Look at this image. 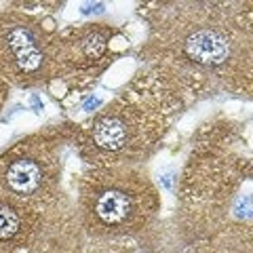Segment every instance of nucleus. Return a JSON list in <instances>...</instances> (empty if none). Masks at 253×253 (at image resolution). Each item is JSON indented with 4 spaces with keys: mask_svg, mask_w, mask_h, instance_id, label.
Segmentation results:
<instances>
[{
    "mask_svg": "<svg viewBox=\"0 0 253 253\" xmlns=\"http://www.w3.org/2000/svg\"><path fill=\"white\" fill-rule=\"evenodd\" d=\"M141 15L148 23L141 66L188 104L219 93L253 99V2H150Z\"/></svg>",
    "mask_w": 253,
    "mask_h": 253,
    "instance_id": "nucleus-1",
    "label": "nucleus"
},
{
    "mask_svg": "<svg viewBox=\"0 0 253 253\" xmlns=\"http://www.w3.org/2000/svg\"><path fill=\"white\" fill-rule=\"evenodd\" d=\"M186 106L163 76L141 66L114 99L76 123L72 146L86 167H146Z\"/></svg>",
    "mask_w": 253,
    "mask_h": 253,
    "instance_id": "nucleus-2",
    "label": "nucleus"
},
{
    "mask_svg": "<svg viewBox=\"0 0 253 253\" xmlns=\"http://www.w3.org/2000/svg\"><path fill=\"white\" fill-rule=\"evenodd\" d=\"M76 213L86 251L116 253L158 221L163 201L146 167H86L76 181Z\"/></svg>",
    "mask_w": 253,
    "mask_h": 253,
    "instance_id": "nucleus-3",
    "label": "nucleus"
},
{
    "mask_svg": "<svg viewBox=\"0 0 253 253\" xmlns=\"http://www.w3.org/2000/svg\"><path fill=\"white\" fill-rule=\"evenodd\" d=\"M76 123H59L28 133L0 150V192L36 211H49L66 199L61 188L66 148Z\"/></svg>",
    "mask_w": 253,
    "mask_h": 253,
    "instance_id": "nucleus-4",
    "label": "nucleus"
},
{
    "mask_svg": "<svg viewBox=\"0 0 253 253\" xmlns=\"http://www.w3.org/2000/svg\"><path fill=\"white\" fill-rule=\"evenodd\" d=\"M59 30L41 15L0 11V81L15 89H42L57 83Z\"/></svg>",
    "mask_w": 253,
    "mask_h": 253,
    "instance_id": "nucleus-5",
    "label": "nucleus"
},
{
    "mask_svg": "<svg viewBox=\"0 0 253 253\" xmlns=\"http://www.w3.org/2000/svg\"><path fill=\"white\" fill-rule=\"evenodd\" d=\"M121 30L108 21H84L59 32L57 83L68 91H86L116 59L114 44Z\"/></svg>",
    "mask_w": 253,
    "mask_h": 253,
    "instance_id": "nucleus-6",
    "label": "nucleus"
},
{
    "mask_svg": "<svg viewBox=\"0 0 253 253\" xmlns=\"http://www.w3.org/2000/svg\"><path fill=\"white\" fill-rule=\"evenodd\" d=\"M86 236L74 201L66 196L61 203L42 213V224L38 228L30 253H84Z\"/></svg>",
    "mask_w": 253,
    "mask_h": 253,
    "instance_id": "nucleus-7",
    "label": "nucleus"
},
{
    "mask_svg": "<svg viewBox=\"0 0 253 253\" xmlns=\"http://www.w3.org/2000/svg\"><path fill=\"white\" fill-rule=\"evenodd\" d=\"M42 213L0 192V249L11 253H30Z\"/></svg>",
    "mask_w": 253,
    "mask_h": 253,
    "instance_id": "nucleus-8",
    "label": "nucleus"
},
{
    "mask_svg": "<svg viewBox=\"0 0 253 253\" xmlns=\"http://www.w3.org/2000/svg\"><path fill=\"white\" fill-rule=\"evenodd\" d=\"M9 95H11V86L6 84L4 81H0V112H2V108L6 104V99H9Z\"/></svg>",
    "mask_w": 253,
    "mask_h": 253,
    "instance_id": "nucleus-9",
    "label": "nucleus"
},
{
    "mask_svg": "<svg viewBox=\"0 0 253 253\" xmlns=\"http://www.w3.org/2000/svg\"><path fill=\"white\" fill-rule=\"evenodd\" d=\"M251 179H253V158H251Z\"/></svg>",
    "mask_w": 253,
    "mask_h": 253,
    "instance_id": "nucleus-10",
    "label": "nucleus"
},
{
    "mask_svg": "<svg viewBox=\"0 0 253 253\" xmlns=\"http://www.w3.org/2000/svg\"><path fill=\"white\" fill-rule=\"evenodd\" d=\"M0 253H11V251H6V249H0Z\"/></svg>",
    "mask_w": 253,
    "mask_h": 253,
    "instance_id": "nucleus-11",
    "label": "nucleus"
}]
</instances>
